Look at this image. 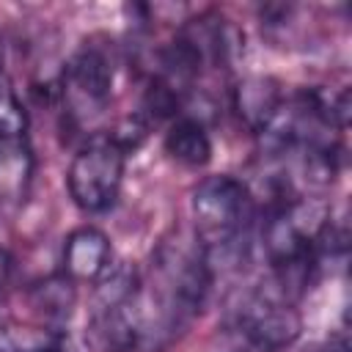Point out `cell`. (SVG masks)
Listing matches in <instances>:
<instances>
[{
  "instance_id": "5",
  "label": "cell",
  "mask_w": 352,
  "mask_h": 352,
  "mask_svg": "<svg viewBox=\"0 0 352 352\" xmlns=\"http://www.w3.org/2000/svg\"><path fill=\"white\" fill-rule=\"evenodd\" d=\"M236 324L248 346L258 352H280L292 346L302 333V319L294 302L278 292L250 294L236 314Z\"/></svg>"
},
{
  "instance_id": "12",
  "label": "cell",
  "mask_w": 352,
  "mask_h": 352,
  "mask_svg": "<svg viewBox=\"0 0 352 352\" xmlns=\"http://www.w3.org/2000/svg\"><path fill=\"white\" fill-rule=\"evenodd\" d=\"M28 116L16 94L0 80V140H19L25 138Z\"/></svg>"
},
{
  "instance_id": "16",
  "label": "cell",
  "mask_w": 352,
  "mask_h": 352,
  "mask_svg": "<svg viewBox=\"0 0 352 352\" xmlns=\"http://www.w3.org/2000/svg\"><path fill=\"white\" fill-rule=\"evenodd\" d=\"M245 352H258V349H250V346H248V349H245Z\"/></svg>"
},
{
  "instance_id": "2",
  "label": "cell",
  "mask_w": 352,
  "mask_h": 352,
  "mask_svg": "<svg viewBox=\"0 0 352 352\" xmlns=\"http://www.w3.org/2000/svg\"><path fill=\"white\" fill-rule=\"evenodd\" d=\"M192 234L206 258L239 253L256 220V195L248 182L231 173H214L195 184L190 195Z\"/></svg>"
},
{
  "instance_id": "3",
  "label": "cell",
  "mask_w": 352,
  "mask_h": 352,
  "mask_svg": "<svg viewBox=\"0 0 352 352\" xmlns=\"http://www.w3.org/2000/svg\"><path fill=\"white\" fill-rule=\"evenodd\" d=\"M126 154L129 151L107 132H94L85 138L66 170V187L77 209L85 214H102L116 204L124 182Z\"/></svg>"
},
{
  "instance_id": "9",
  "label": "cell",
  "mask_w": 352,
  "mask_h": 352,
  "mask_svg": "<svg viewBox=\"0 0 352 352\" xmlns=\"http://www.w3.org/2000/svg\"><path fill=\"white\" fill-rule=\"evenodd\" d=\"M165 154L184 165V168H204L212 160V138L201 118L195 116H176L165 132Z\"/></svg>"
},
{
  "instance_id": "7",
  "label": "cell",
  "mask_w": 352,
  "mask_h": 352,
  "mask_svg": "<svg viewBox=\"0 0 352 352\" xmlns=\"http://www.w3.org/2000/svg\"><path fill=\"white\" fill-rule=\"evenodd\" d=\"M283 91H280V82L272 80V77H245L236 88H234V96H231V104H234V113L236 118L256 135H261L272 118L278 116L280 104H283Z\"/></svg>"
},
{
  "instance_id": "1",
  "label": "cell",
  "mask_w": 352,
  "mask_h": 352,
  "mask_svg": "<svg viewBox=\"0 0 352 352\" xmlns=\"http://www.w3.org/2000/svg\"><path fill=\"white\" fill-rule=\"evenodd\" d=\"M212 286V264L195 234H176L157 245L148 283L138 289V302L151 336H173L204 305Z\"/></svg>"
},
{
  "instance_id": "14",
  "label": "cell",
  "mask_w": 352,
  "mask_h": 352,
  "mask_svg": "<svg viewBox=\"0 0 352 352\" xmlns=\"http://www.w3.org/2000/svg\"><path fill=\"white\" fill-rule=\"evenodd\" d=\"M314 352H349V346H346V338H330L324 346H319V349H314Z\"/></svg>"
},
{
  "instance_id": "10",
  "label": "cell",
  "mask_w": 352,
  "mask_h": 352,
  "mask_svg": "<svg viewBox=\"0 0 352 352\" xmlns=\"http://www.w3.org/2000/svg\"><path fill=\"white\" fill-rule=\"evenodd\" d=\"M0 352H63V330L38 319L0 316Z\"/></svg>"
},
{
  "instance_id": "13",
  "label": "cell",
  "mask_w": 352,
  "mask_h": 352,
  "mask_svg": "<svg viewBox=\"0 0 352 352\" xmlns=\"http://www.w3.org/2000/svg\"><path fill=\"white\" fill-rule=\"evenodd\" d=\"M11 275H14V258H11V253L0 245V292L11 283Z\"/></svg>"
},
{
  "instance_id": "11",
  "label": "cell",
  "mask_w": 352,
  "mask_h": 352,
  "mask_svg": "<svg viewBox=\"0 0 352 352\" xmlns=\"http://www.w3.org/2000/svg\"><path fill=\"white\" fill-rule=\"evenodd\" d=\"M28 300L36 311L33 319L47 322L52 327H60L63 322H69L72 308L77 302V283L69 280L63 272H55L38 283H33L28 289Z\"/></svg>"
},
{
  "instance_id": "15",
  "label": "cell",
  "mask_w": 352,
  "mask_h": 352,
  "mask_svg": "<svg viewBox=\"0 0 352 352\" xmlns=\"http://www.w3.org/2000/svg\"><path fill=\"white\" fill-rule=\"evenodd\" d=\"M0 80H3V41H0Z\"/></svg>"
},
{
  "instance_id": "4",
  "label": "cell",
  "mask_w": 352,
  "mask_h": 352,
  "mask_svg": "<svg viewBox=\"0 0 352 352\" xmlns=\"http://www.w3.org/2000/svg\"><path fill=\"white\" fill-rule=\"evenodd\" d=\"M116 58L104 44L85 41L66 63L58 94L63 102V116L74 126H88L99 118L113 96Z\"/></svg>"
},
{
  "instance_id": "6",
  "label": "cell",
  "mask_w": 352,
  "mask_h": 352,
  "mask_svg": "<svg viewBox=\"0 0 352 352\" xmlns=\"http://www.w3.org/2000/svg\"><path fill=\"white\" fill-rule=\"evenodd\" d=\"M113 264V248L104 231L94 226L74 228L63 242L60 272L74 283H96Z\"/></svg>"
},
{
  "instance_id": "8",
  "label": "cell",
  "mask_w": 352,
  "mask_h": 352,
  "mask_svg": "<svg viewBox=\"0 0 352 352\" xmlns=\"http://www.w3.org/2000/svg\"><path fill=\"white\" fill-rule=\"evenodd\" d=\"M33 179V151L28 138L0 140V220L11 217L28 198Z\"/></svg>"
}]
</instances>
